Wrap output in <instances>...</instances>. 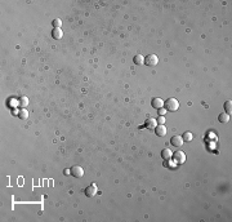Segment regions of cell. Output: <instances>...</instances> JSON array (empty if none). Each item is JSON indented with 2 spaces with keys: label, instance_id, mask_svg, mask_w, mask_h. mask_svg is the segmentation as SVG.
<instances>
[{
  "label": "cell",
  "instance_id": "3",
  "mask_svg": "<svg viewBox=\"0 0 232 222\" xmlns=\"http://www.w3.org/2000/svg\"><path fill=\"white\" fill-rule=\"evenodd\" d=\"M71 174L76 178H81L84 176V169L81 168L80 165H74L72 168H71Z\"/></svg>",
  "mask_w": 232,
  "mask_h": 222
},
{
  "label": "cell",
  "instance_id": "19",
  "mask_svg": "<svg viewBox=\"0 0 232 222\" xmlns=\"http://www.w3.org/2000/svg\"><path fill=\"white\" fill-rule=\"evenodd\" d=\"M157 124H165V118L164 116H159V119H157Z\"/></svg>",
  "mask_w": 232,
  "mask_h": 222
},
{
  "label": "cell",
  "instance_id": "5",
  "mask_svg": "<svg viewBox=\"0 0 232 222\" xmlns=\"http://www.w3.org/2000/svg\"><path fill=\"white\" fill-rule=\"evenodd\" d=\"M170 144L173 145L174 147H181L182 145L185 144V141H183V138H182L181 136L175 134V136H173V137L170 138Z\"/></svg>",
  "mask_w": 232,
  "mask_h": 222
},
{
  "label": "cell",
  "instance_id": "12",
  "mask_svg": "<svg viewBox=\"0 0 232 222\" xmlns=\"http://www.w3.org/2000/svg\"><path fill=\"white\" fill-rule=\"evenodd\" d=\"M218 120L221 121V123H228V121H229V114H227V113L219 114Z\"/></svg>",
  "mask_w": 232,
  "mask_h": 222
},
{
  "label": "cell",
  "instance_id": "6",
  "mask_svg": "<svg viewBox=\"0 0 232 222\" xmlns=\"http://www.w3.org/2000/svg\"><path fill=\"white\" fill-rule=\"evenodd\" d=\"M97 191H98V188H97V186H95V183H92V185H89L87 188H85V194H87V196H89V198L95 196Z\"/></svg>",
  "mask_w": 232,
  "mask_h": 222
},
{
  "label": "cell",
  "instance_id": "14",
  "mask_svg": "<svg viewBox=\"0 0 232 222\" xmlns=\"http://www.w3.org/2000/svg\"><path fill=\"white\" fill-rule=\"evenodd\" d=\"M18 116H20V119H23V120H26V119L28 118V111L26 109H21L20 111H18Z\"/></svg>",
  "mask_w": 232,
  "mask_h": 222
},
{
  "label": "cell",
  "instance_id": "11",
  "mask_svg": "<svg viewBox=\"0 0 232 222\" xmlns=\"http://www.w3.org/2000/svg\"><path fill=\"white\" fill-rule=\"evenodd\" d=\"M161 156H162V159H164V160H169V159L173 156V154H172V151L169 149H164L161 151Z\"/></svg>",
  "mask_w": 232,
  "mask_h": 222
},
{
  "label": "cell",
  "instance_id": "21",
  "mask_svg": "<svg viewBox=\"0 0 232 222\" xmlns=\"http://www.w3.org/2000/svg\"><path fill=\"white\" fill-rule=\"evenodd\" d=\"M64 174H71V169H70V171H68V169H66V171H64Z\"/></svg>",
  "mask_w": 232,
  "mask_h": 222
},
{
  "label": "cell",
  "instance_id": "7",
  "mask_svg": "<svg viewBox=\"0 0 232 222\" xmlns=\"http://www.w3.org/2000/svg\"><path fill=\"white\" fill-rule=\"evenodd\" d=\"M155 133H156L159 137H164L165 134H166V128H165L164 124H157L156 128H155Z\"/></svg>",
  "mask_w": 232,
  "mask_h": 222
},
{
  "label": "cell",
  "instance_id": "15",
  "mask_svg": "<svg viewBox=\"0 0 232 222\" xmlns=\"http://www.w3.org/2000/svg\"><path fill=\"white\" fill-rule=\"evenodd\" d=\"M224 111L227 114H231L232 111V101H226L224 102Z\"/></svg>",
  "mask_w": 232,
  "mask_h": 222
},
{
  "label": "cell",
  "instance_id": "8",
  "mask_svg": "<svg viewBox=\"0 0 232 222\" xmlns=\"http://www.w3.org/2000/svg\"><path fill=\"white\" fill-rule=\"evenodd\" d=\"M156 125H157V121H156V119H154V118H148L145 123L146 128H147V129H151V130H154L155 128H156Z\"/></svg>",
  "mask_w": 232,
  "mask_h": 222
},
{
  "label": "cell",
  "instance_id": "17",
  "mask_svg": "<svg viewBox=\"0 0 232 222\" xmlns=\"http://www.w3.org/2000/svg\"><path fill=\"white\" fill-rule=\"evenodd\" d=\"M27 105H28V98L27 97H21L20 98V106L23 109V107H26Z\"/></svg>",
  "mask_w": 232,
  "mask_h": 222
},
{
  "label": "cell",
  "instance_id": "1",
  "mask_svg": "<svg viewBox=\"0 0 232 222\" xmlns=\"http://www.w3.org/2000/svg\"><path fill=\"white\" fill-rule=\"evenodd\" d=\"M164 106L166 111H177L179 109V102L175 98H169L168 101L164 102Z\"/></svg>",
  "mask_w": 232,
  "mask_h": 222
},
{
  "label": "cell",
  "instance_id": "2",
  "mask_svg": "<svg viewBox=\"0 0 232 222\" xmlns=\"http://www.w3.org/2000/svg\"><path fill=\"white\" fill-rule=\"evenodd\" d=\"M157 62H159V58H157L156 54H150V56H147L145 58V63L147 66H156L157 65Z\"/></svg>",
  "mask_w": 232,
  "mask_h": 222
},
{
  "label": "cell",
  "instance_id": "13",
  "mask_svg": "<svg viewBox=\"0 0 232 222\" xmlns=\"http://www.w3.org/2000/svg\"><path fill=\"white\" fill-rule=\"evenodd\" d=\"M133 62H134L135 65H143V63H145V57L141 56V54H137V56L133 58Z\"/></svg>",
  "mask_w": 232,
  "mask_h": 222
},
{
  "label": "cell",
  "instance_id": "20",
  "mask_svg": "<svg viewBox=\"0 0 232 222\" xmlns=\"http://www.w3.org/2000/svg\"><path fill=\"white\" fill-rule=\"evenodd\" d=\"M165 113H166V109H159V114H160V116H164L165 115Z\"/></svg>",
  "mask_w": 232,
  "mask_h": 222
},
{
  "label": "cell",
  "instance_id": "9",
  "mask_svg": "<svg viewBox=\"0 0 232 222\" xmlns=\"http://www.w3.org/2000/svg\"><path fill=\"white\" fill-rule=\"evenodd\" d=\"M152 107L156 110L161 109V107H164V101L161 98H154L152 99Z\"/></svg>",
  "mask_w": 232,
  "mask_h": 222
},
{
  "label": "cell",
  "instance_id": "4",
  "mask_svg": "<svg viewBox=\"0 0 232 222\" xmlns=\"http://www.w3.org/2000/svg\"><path fill=\"white\" fill-rule=\"evenodd\" d=\"M173 157H174V161L177 164H183L186 161V155L183 151H177L173 154Z\"/></svg>",
  "mask_w": 232,
  "mask_h": 222
},
{
  "label": "cell",
  "instance_id": "18",
  "mask_svg": "<svg viewBox=\"0 0 232 222\" xmlns=\"http://www.w3.org/2000/svg\"><path fill=\"white\" fill-rule=\"evenodd\" d=\"M52 25H53V27H54V28H61V26H62V21L59 20V18H57V20H54L53 22H52Z\"/></svg>",
  "mask_w": 232,
  "mask_h": 222
},
{
  "label": "cell",
  "instance_id": "16",
  "mask_svg": "<svg viewBox=\"0 0 232 222\" xmlns=\"http://www.w3.org/2000/svg\"><path fill=\"white\" fill-rule=\"evenodd\" d=\"M183 141L185 142H191L192 141V138H193V136H192V133L191 132H185V134H183Z\"/></svg>",
  "mask_w": 232,
  "mask_h": 222
},
{
  "label": "cell",
  "instance_id": "10",
  "mask_svg": "<svg viewBox=\"0 0 232 222\" xmlns=\"http://www.w3.org/2000/svg\"><path fill=\"white\" fill-rule=\"evenodd\" d=\"M52 36H53V39H62V36H63V31L61 30V28H53V31H52Z\"/></svg>",
  "mask_w": 232,
  "mask_h": 222
}]
</instances>
